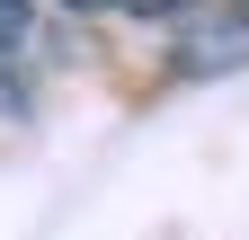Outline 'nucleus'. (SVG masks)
I'll use <instances>...</instances> for the list:
<instances>
[{
  "label": "nucleus",
  "mask_w": 249,
  "mask_h": 240,
  "mask_svg": "<svg viewBox=\"0 0 249 240\" xmlns=\"http://www.w3.org/2000/svg\"><path fill=\"white\" fill-rule=\"evenodd\" d=\"M18 36H27V0H0V63L18 53Z\"/></svg>",
  "instance_id": "2"
},
{
  "label": "nucleus",
  "mask_w": 249,
  "mask_h": 240,
  "mask_svg": "<svg viewBox=\"0 0 249 240\" xmlns=\"http://www.w3.org/2000/svg\"><path fill=\"white\" fill-rule=\"evenodd\" d=\"M178 63H187V71H231V63H249V9L187 27V36H178Z\"/></svg>",
  "instance_id": "1"
},
{
  "label": "nucleus",
  "mask_w": 249,
  "mask_h": 240,
  "mask_svg": "<svg viewBox=\"0 0 249 240\" xmlns=\"http://www.w3.org/2000/svg\"><path fill=\"white\" fill-rule=\"evenodd\" d=\"M62 9H124V0H62Z\"/></svg>",
  "instance_id": "4"
},
{
  "label": "nucleus",
  "mask_w": 249,
  "mask_h": 240,
  "mask_svg": "<svg viewBox=\"0 0 249 240\" xmlns=\"http://www.w3.org/2000/svg\"><path fill=\"white\" fill-rule=\"evenodd\" d=\"M124 9H187V0H124Z\"/></svg>",
  "instance_id": "3"
},
{
  "label": "nucleus",
  "mask_w": 249,
  "mask_h": 240,
  "mask_svg": "<svg viewBox=\"0 0 249 240\" xmlns=\"http://www.w3.org/2000/svg\"><path fill=\"white\" fill-rule=\"evenodd\" d=\"M240 9H249V0H240Z\"/></svg>",
  "instance_id": "5"
}]
</instances>
